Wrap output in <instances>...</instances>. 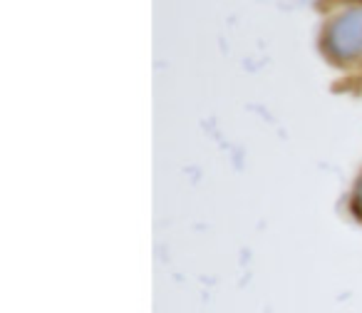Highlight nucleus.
<instances>
[{
	"label": "nucleus",
	"instance_id": "obj_1",
	"mask_svg": "<svg viewBox=\"0 0 362 313\" xmlns=\"http://www.w3.org/2000/svg\"><path fill=\"white\" fill-rule=\"evenodd\" d=\"M325 50L332 60L352 62L362 57V6L332 18L325 30Z\"/></svg>",
	"mask_w": 362,
	"mask_h": 313
},
{
	"label": "nucleus",
	"instance_id": "obj_2",
	"mask_svg": "<svg viewBox=\"0 0 362 313\" xmlns=\"http://www.w3.org/2000/svg\"><path fill=\"white\" fill-rule=\"evenodd\" d=\"M355 209H357V214L362 217V177H360V182H357V192H355Z\"/></svg>",
	"mask_w": 362,
	"mask_h": 313
}]
</instances>
